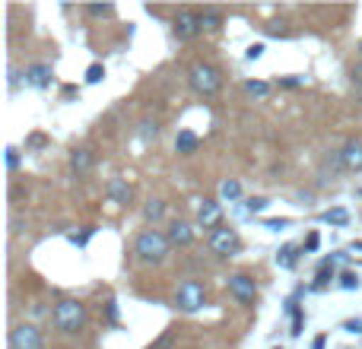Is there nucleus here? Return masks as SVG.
I'll return each mask as SVG.
<instances>
[{
    "instance_id": "19",
    "label": "nucleus",
    "mask_w": 362,
    "mask_h": 349,
    "mask_svg": "<svg viewBox=\"0 0 362 349\" xmlns=\"http://www.w3.org/2000/svg\"><path fill=\"white\" fill-rule=\"evenodd\" d=\"M321 223H327V225H346V223H350V213H346L344 206H334V210L321 213Z\"/></svg>"
},
{
    "instance_id": "24",
    "label": "nucleus",
    "mask_w": 362,
    "mask_h": 349,
    "mask_svg": "<svg viewBox=\"0 0 362 349\" xmlns=\"http://www.w3.org/2000/svg\"><path fill=\"white\" fill-rule=\"evenodd\" d=\"M105 80V67H102V64H89V70H86V83H102Z\"/></svg>"
},
{
    "instance_id": "2",
    "label": "nucleus",
    "mask_w": 362,
    "mask_h": 349,
    "mask_svg": "<svg viewBox=\"0 0 362 349\" xmlns=\"http://www.w3.org/2000/svg\"><path fill=\"white\" fill-rule=\"evenodd\" d=\"M51 321H54V327L61 333H76L86 327V305L76 299H64L54 305V314H51Z\"/></svg>"
},
{
    "instance_id": "9",
    "label": "nucleus",
    "mask_w": 362,
    "mask_h": 349,
    "mask_svg": "<svg viewBox=\"0 0 362 349\" xmlns=\"http://www.w3.org/2000/svg\"><path fill=\"white\" fill-rule=\"evenodd\" d=\"M219 219H223V206L216 203V200H204V203L197 206V225L200 229H219Z\"/></svg>"
},
{
    "instance_id": "26",
    "label": "nucleus",
    "mask_w": 362,
    "mask_h": 349,
    "mask_svg": "<svg viewBox=\"0 0 362 349\" xmlns=\"http://www.w3.org/2000/svg\"><path fill=\"white\" fill-rule=\"evenodd\" d=\"M267 206H270V200H267V197H251L248 203H245V210H248V213H264Z\"/></svg>"
},
{
    "instance_id": "1",
    "label": "nucleus",
    "mask_w": 362,
    "mask_h": 349,
    "mask_svg": "<svg viewBox=\"0 0 362 349\" xmlns=\"http://www.w3.org/2000/svg\"><path fill=\"white\" fill-rule=\"evenodd\" d=\"M169 251H172L169 235H163L159 229L140 232L137 242H134V254H137V261H144V264H163L165 257H169Z\"/></svg>"
},
{
    "instance_id": "13",
    "label": "nucleus",
    "mask_w": 362,
    "mask_h": 349,
    "mask_svg": "<svg viewBox=\"0 0 362 349\" xmlns=\"http://www.w3.org/2000/svg\"><path fill=\"white\" fill-rule=\"evenodd\" d=\"M169 242L178 244V248H185V244L194 242V229L185 223V219H175V223L169 225Z\"/></svg>"
},
{
    "instance_id": "35",
    "label": "nucleus",
    "mask_w": 362,
    "mask_h": 349,
    "mask_svg": "<svg viewBox=\"0 0 362 349\" xmlns=\"http://www.w3.org/2000/svg\"><path fill=\"white\" fill-rule=\"evenodd\" d=\"M353 83L362 86V64H359V67H353Z\"/></svg>"
},
{
    "instance_id": "28",
    "label": "nucleus",
    "mask_w": 362,
    "mask_h": 349,
    "mask_svg": "<svg viewBox=\"0 0 362 349\" xmlns=\"http://www.w3.org/2000/svg\"><path fill=\"white\" fill-rule=\"evenodd\" d=\"M302 327H305V314H302L299 308H296V312H293V331H289V333H293V337H299Z\"/></svg>"
},
{
    "instance_id": "18",
    "label": "nucleus",
    "mask_w": 362,
    "mask_h": 349,
    "mask_svg": "<svg viewBox=\"0 0 362 349\" xmlns=\"http://www.w3.org/2000/svg\"><path fill=\"white\" fill-rule=\"evenodd\" d=\"M219 25H223V13L213 10V6L200 10V29H204V32H216Z\"/></svg>"
},
{
    "instance_id": "34",
    "label": "nucleus",
    "mask_w": 362,
    "mask_h": 349,
    "mask_svg": "<svg viewBox=\"0 0 362 349\" xmlns=\"http://www.w3.org/2000/svg\"><path fill=\"white\" fill-rule=\"evenodd\" d=\"M29 146H45V137H42V134H32V137H29Z\"/></svg>"
},
{
    "instance_id": "36",
    "label": "nucleus",
    "mask_w": 362,
    "mask_h": 349,
    "mask_svg": "<svg viewBox=\"0 0 362 349\" xmlns=\"http://www.w3.org/2000/svg\"><path fill=\"white\" fill-rule=\"evenodd\" d=\"M283 86H289V89H296V86H302V80H299V76H293V80H283Z\"/></svg>"
},
{
    "instance_id": "12",
    "label": "nucleus",
    "mask_w": 362,
    "mask_h": 349,
    "mask_svg": "<svg viewBox=\"0 0 362 349\" xmlns=\"http://www.w3.org/2000/svg\"><path fill=\"white\" fill-rule=\"evenodd\" d=\"M25 83L35 89H48L51 86V67L48 64H32V67L25 70Z\"/></svg>"
},
{
    "instance_id": "30",
    "label": "nucleus",
    "mask_w": 362,
    "mask_h": 349,
    "mask_svg": "<svg viewBox=\"0 0 362 349\" xmlns=\"http://www.w3.org/2000/svg\"><path fill=\"white\" fill-rule=\"evenodd\" d=\"M286 225H289V219H264V229H270V232H280Z\"/></svg>"
},
{
    "instance_id": "31",
    "label": "nucleus",
    "mask_w": 362,
    "mask_h": 349,
    "mask_svg": "<svg viewBox=\"0 0 362 349\" xmlns=\"http://www.w3.org/2000/svg\"><path fill=\"white\" fill-rule=\"evenodd\" d=\"M318 244H321L318 232H312V235H308V238H305V251H318Z\"/></svg>"
},
{
    "instance_id": "22",
    "label": "nucleus",
    "mask_w": 362,
    "mask_h": 349,
    "mask_svg": "<svg viewBox=\"0 0 362 349\" xmlns=\"http://www.w3.org/2000/svg\"><path fill=\"white\" fill-rule=\"evenodd\" d=\"M86 13L89 16H95V19H108V16H115V6L112 4H89Z\"/></svg>"
},
{
    "instance_id": "11",
    "label": "nucleus",
    "mask_w": 362,
    "mask_h": 349,
    "mask_svg": "<svg viewBox=\"0 0 362 349\" xmlns=\"http://www.w3.org/2000/svg\"><path fill=\"white\" fill-rule=\"evenodd\" d=\"M340 159H344L346 172H362V140H350V143L340 150Z\"/></svg>"
},
{
    "instance_id": "7",
    "label": "nucleus",
    "mask_w": 362,
    "mask_h": 349,
    "mask_svg": "<svg viewBox=\"0 0 362 349\" xmlns=\"http://www.w3.org/2000/svg\"><path fill=\"white\" fill-rule=\"evenodd\" d=\"M10 349H42V331L35 324H16L10 331Z\"/></svg>"
},
{
    "instance_id": "25",
    "label": "nucleus",
    "mask_w": 362,
    "mask_h": 349,
    "mask_svg": "<svg viewBox=\"0 0 362 349\" xmlns=\"http://www.w3.org/2000/svg\"><path fill=\"white\" fill-rule=\"evenodd\" d=\"M140 137H144V140H156L159 137V124H156V121H144V124H140Z\"/></svg>"
},
{
    "instance_id": "39",
    "label": "nucleus",
    "mask_w": 362,
    "mask_h": 349,
    "mask_svg": "<svg viewBox=\"0 0 362 349\" xmlns=\"http://www.w3.org/2000/svg\"><path fill=\"white\" fill-rule=\"evenodd\" d=\"M359 51H362V45H359Z\"/></svg>"
},
{
    "instance_id": "29",
    "label": "nucleus",
    "mask_w": 362,
    "mask_h": 349,
    "mask_svg": "<svg viewBox=\"0 0 362 349\" xmlns=\"http://www.w3.org/2000/svg\"><path fill=\"white\" fill-rule=\"evenodd\" d=\"M340 286L353 292V289H359V276L356 273H344V276H340Z\"/></svg>"
},
{
    "instance_id": "17",
    "label": "nucleus",
    "mask_w": 362,
    "mask_h": 349,
    "mask_svg": "<svg viewBox=\"0 0 362 349\" xmlns=\"http://www.w3.org/2000/svg\"><path fill=\"white\" fill-rule=\"evenodd\" d=\"M276 264H280L283 270H293L296 264H299V244H283L280 254H276Z\"/></svg>"
},
{
    "instance_id": "20",
    "label": "nucleus",
    "mask_w": 362,
    "mask_h": 349,
    "mask_svg": "<svg viewBox=\"0 0 362 349\" xmlns=\"http://www.w3.org/2000/svg\"><path fill=\"white\" fill-rule=\"evenodd\" d=\"M219 197H223L226 203H232V200H238V197H242V184H238L235 178L223 181V184H219Z\"/></svg>"
},
{
    "instance_id": "3",
    "label": "nucleus",
    "mask_w": 362,
    "mask_h": 349,
    "mask_svg": "<svg viewBox=\"0 0 362 349\" xmlns=\"http://www.w3.org/2000/svg\"><path fill=\"white\" fill-rule=\"evenodd\" d=\"M187 83L197 95H216L219 86H223V73H219L213 64L206 61H197L191 70H187Z\"/></svg>"
},
{
    "instance_id": "38",
    "label": "nucleus",
    "mask_w": 362,
    "mask_h": 349,
    "mask_svg": "<svg viewBox=\"0 0 362 349\" xmlns=\"http://www.w3.org/2000/svg\"><path fill=\"white\" fill-rule=\"evenodd\" d=\"M353 251H359V254H362V242H356V244H353Z\"/></svg>"
},
{
    "instance_id": "8",
    "label": "nucleus",
    "mask_w": 362,
    "mask_h": 349,
    "mask_svg": "<svg viewBox=\"0 0 362 349\" xmlns=\"http://www.w3.org/2000/svg\"><path fill=\"white\" fill-rule=\"evenodd\" d=\"M229 292L235 302H242V305H251L257 295V283L251 280L248 273H232L229 276Z\"/></svg>"
},
{
    "instance_id": "33",
    "label": "nucleus",
    "mask_w": 362,
    "mask_h": 349,
    "mask_svg": "<svg viewBox=\"0 0 362 349\" xmlns=\"http://www.w3.org/2000/svg\"><path fill=\"white\" fill-rule=\"evenodd\" d=\"M344 331H350V333H362V321H346Z\"/></svg>"
},
{
    "instance_id": "4",
    "label": "nucleus",
    "mask_w": 362,
    "mask_h": 349,
    "mask_svg": "<svg viewBox=\"0 0 362 349\" xmlns=\"http://www.w3.org/2000/svg\"><path fill=\"white\" fill-rule=\"evenodd\" d=\"M204 302H206V292H204V286H200L197 280H185L178 286V292H175V308L178 312L194 314V312L204 308Z\"/></svg>"
},
{
    "instance_id": "10",
    "label": "nucleus",
    "mask_w": 362,
    "mask_h": 349,
    "mask_svg": "<svg viewBox=\"0 0 362 349\" xmlns=\"http://www.w3.org/2000/svg\"><path fill=\"white\" fill-rule=\"evenodd\" d=\"M105 194H108V200H112V203H118V206H127L134 200V187L127 184L124 178H112V181H108Z\"/></svg>"
},
{
    "instance_id": "32",
    "label": "nucleus",
    "mask_w": 362,
    "mask_h": 349,
    "mask_svg": "<svg viewBox=\"0 0 362 349\" xmlns=\"http://www.w3.org/2000/svg\"><path fill=\"white\" fill-rule=\"evenodd\" d=\"M264 54V45H251V48H248V54H245V57H248V61H257V57H261Z\"/></svg>"
},
{
    "instance_id": "27",
    "label": "nucleus",
    "mask_w": 362,
    "mask_h": 349,
    "mask_svg": "<svg viewBox=\"0 0 362 349\" xmlns=\"http://www.w3.org/2000/svg\"><path fill=\"white\" fill-rule=\"evenodd\" d=\"M6 169H10V172L19 169V150H16V146H6Z\"/></svg>"
},
{
    "instance_id": "16",
    "label": "nucleus",
    "mask_w": 362,
    "mask_h": 349,
    "mask_svg": "<svg viewBox=\"0 0 362 349\" xmlns=\"http://www.w3.org/2000/svg\"><path fill=\"white\" fill-rule=\"evenodd\" d=\"M340 257H327V261H321V267H318V276H315V283H312V289H325L327 283L334 280V264H337Z\"/></svg>"
},
{
    "instance_id": "23",
    "label": "nucleus",
    "mask_w": 362,
    "mask_h": 349,
    "mask_svg": "<svg viewBox=\"0 0 362 349\" xmlns=\"http://www.w3.org/2000/svg\"><path fill=\"white\" fill-rule=\"evenodd\" d=\"M245 93L255 95V99H264V95L270 93V86H267V83H261V80H248V83H245Z\"/></svg>"
},
{
    "instance_id": "5",
    "label": "nucleus",
    "mask_w": 362,
    "mask_h": 349,
    "mask_svg": "<svg viewBox=\"0 0 362 349\" xmlns=\"http://www.w3.org/2000/svg\"><path fill=\"white\" fill-rule=\"evenodd\" d=\"M238 248H242V238H238L235 229H229V225H219L216 232H210V251L219 257H232L238 254Z\"/></svg>"
},
{
    "instance_id": "6",
    "label": "nucleus",
    "mask_w": 362,
    "mask_h": 349,
    "mask_svg": "<svg viewBox=\"0 0 362 349\" xmlns=\"http://www.w3.org/2000/svg\"><path fill=\"white\" fill-rule=\"evenodd\" d=\"M172 32H175V38H181V42H191V38H197L200 32V13L194 10H181L175 19H172Z\"/></svg>"
},
{
    "instance_id": "15",
    "label": "nucleus",
    "mask_w": 362,
    "mask_h": 349,
    "mask_svg": "<svg viewBox=\"0 0 362 349\" xmlns=\"http://www.w3.org/2000/svg\"><path fill=\"white\" fill-rule=\"evenodd\" d=\"M197 134L194 131H178L175 137V153H181V156H191V153H197Z\"/></svg>"
},
{
    "instance_id": "21",
    "label": "nucleus",
    "mask_w": 362,
    "mask_h": 349,
    "mask_svg": "<svg viewBox=\"0 0 362 349\" xmlns=\"http://www.w3.org/2000/svg\"><path fill=\"white\" fill-rule=\"evenodd\" d=\"M144 216H146V223H159V219L165 216V203L163 200H146Z\"/></svg>"
},
{
    "instance_id": "37",
    "label": "nucleus",
    "mask_w": 362,
    "mask_h": 349,
    "mask_svg": "<svg viewBox=\"0 0 362 349\" xmlns=\"http://www.w3.org/2000/svg\"><path fill=\"white\" fill-rule=\"evenodd\" d=\"M325 343H327V337H315V343H312V349H325Z\"/></svg>"
},
{
    "instance_id": "14",
    "label": "nucleus",
    "mask_w": 362,
    "mask_h": 349,
    "mask_svg": "<svg viewBox=\"0 0 362 349\" xmlns=\"http://www.w3.org/2000/svg\"><path fill=\"white\" fill-rule=\"evenodd\" d=\"M70 169L76 172V178L89 174V169H93V153L89 150H74L70 153Z\"/></svg>"
}]
</instances>
